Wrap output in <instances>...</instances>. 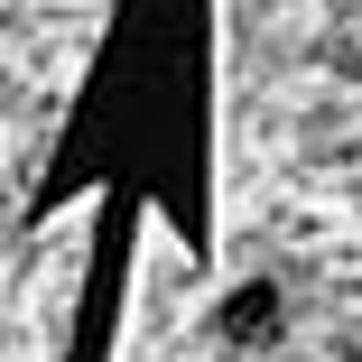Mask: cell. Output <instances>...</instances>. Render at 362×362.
<instances>
[{"label": "cell", "mask_w": 362, "mask_h": 362, "mask_svg": "<svg viewBox=\"0 0 362 362\" xmlns=\"http://www.w3.org/2000/svg\"><path fill=\"white\" fill-rule=\"evenodd\" d=\"M269 325H279V288H269V279L233 288V298H223V316H214V334H233V344H260Z\"/></svg>", "instance_id": "obj_1"}]
</instances>
